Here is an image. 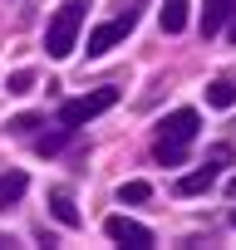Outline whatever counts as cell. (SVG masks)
Returning a JSON list of instances; mask_svg holds the SVG:
<instances>
[{
    "instance_id": "cell-7",
    "label": "cell",
    "mask_w": 236,
    "mask_h": 250,
    "mask_svg": "<svg viewBox=\"0 0 236 250\" xmlns=\"http://www.w3.org/2000/svg\"><path fill=\"white\" fill-rule=\"evenodd\" d=\"M236 15V0H207V10H202V35H221V25Z\"/></svg>"
},
{
    "instance_id": "cell-12",
    "label": "cell",
    "mask_w": 236,
    "mask_h": 250,
    "mask_svg": "<svg viewBox=\"0 0 236 250\" xmlns=\"http://www.w3.org/2000/svg\"><path fill=\"white\" fill-rule=\"evenodd\" d=\"M148 196H153L148 182H123V187H118V201H123V206H128V201L138 206V201H148Z\"/></svg>"
},
{
    "instance_id": "cell-5",
    "label": "cell",
    "mask_w": 236,
    "mask_h": 250,
    "mask_svg": "<svg viewBox=\"0 0 236 250\" xmlns=\"http://www.w3.org/2000/svg\"><path fill=\"white\" fill-rule=\"evenodd\" d=\"M226 162H231V147H226V143H216V147L207 152V167H197V172L177 177V196H202V191H212Z\"/></svg>"
},
{
    "instance_id": "cell-19",
    "label": "cell",
    "mask_w": 236,
    "mask_h": 250,
    "mask_svg": "<svg viewBox=\"0 0 236 250\" xmlns=\"http://www.w3.org/2000/svg\"><path fill=\"white\" fill-rule=\"evenodd\" d=\"M231 226H236V211H231Z\"/></svg>"
},
{
    "instance_id": "cell-17",
    "label": "cell",
    "mask_w": 236,
    "mask_h": 250,
    "mask_svg": "<svg viewBox=\"0 0 236 250\" xmlns=\"http://www.w3.org/2000/svg\"><path fill=\"white\" fill-rule=\"evenodd\" d=\"M226 191H231V196H236V177H231V182H226Z\"/></svg>"
},
{
    "instance_id": "cell-11",
    "label": "cell",
    "mask_w": 236,
    "mask_h": 250,
    "mask_svg": "<svg viewBox=\"0 0 236 250\" xmlns=\"http://www.w3.org/2000/svg\"><path fill=\"white\" fill-rule=\"evenodd\" d=\"M207 103H212V108H231V103H236V83H231V79L207 83Z\"/></svg>"
},
{
    "instance_id": "cell-6",
    "label": "cell",
    "mask_w": 236,
    "mask_h": 250,
    "mask_svg": "<svg viewBox=\"0 0 236 250\" xmlns=\"http://www.w3.org/2000/svg\"><path fill=\"white\" fill-rule=\"evenodd\" d=\"M103 230H108V240L133 245V250H148V245H153V230H148L143 221H133V216H108V221H103Z\"/></svg>"
},
{
    "instance_id": "cell-3",
    "label": "cell",
    "mask_w": 236,
    "mask_h": 250,
    "mask_svg": "<svg viewBox=\"0 0 236 250\" xmlns=\"http://www.w3.org/2000/svg\"><path fill=\"white\" fill-rule=\"evenodd\" d=\"M138 5H143V0H118V15L89 30V59L108 54L113 44H123V40L133 35V25H138Z\"/></svg>"
},
{
    "instance_id": "cell-10",
    "label": "cell",
    "mask_w": 236,
    "mask_h": 250,
    "mask_svg": "<svg viewBox=\"0 0 236 250\" xmlns=\"http://www.w3.org/2000/svg\"><path fill=\"white\" fill-rule=\"evenodd\" d=\"M158 20H163V35H182L187 30V0H163Z\"/></svg>"
},
{
    "instance_id": "cell-15",
    "label": "cell",
    "mask_w": 236,
    "mask_h": 250,
    "mask_svg": "<svg viewBox=\"0 0 236 250\" xmlns=\"http://www.w3.org/2000/svg\"><path fill=\"white\" fill-rule=\"evenodd\" d=\"M35 128H40V118H35V113H25V118L10 123V133H35Z\"/></svg>"
},
{
    "instance_id": "cell-16",
    "label": "cell",
    "mask_w": 236,
    "mask_h": 250,
    "mask_svg": "<svg viewBox=\"0 0 236 250\" xmlns=\"http://www.w3.org/2000/svg\"><path fill=\"white\" fill-rule=\"evenodd\" d=\"M221 30H226V35H231V44H236V15H231V20H226Z\"/></svg>"
},
{
    "instance_id": "cell-4",
    "label": "cell",
    "mask_w": 236,
    "mask_h": 250,
    "mask_svg": "<svg viewBox=\"0 0 236 250\" xmlns=\"http://www.w3.org/2000/svg\"><path fill=\"white\" fill-rule=\"evenodd\" d=\"M118 103V88H94V93H79V98H69L64 108H59V123L64 128H84V123H94L98 113H108Z\"/></svg>"
},
{
    "instance_id": "cell-18",
    "label": "cell",
    "mask_w": 236,
    "mask_h": 250,
    "mask_svg": "<svg viewBox=\"0 0 236 250\" xmlns=\"http://www.w3.org/2000/svg\"><path fill=\"white\" fill-rule=\"evenodd\" d=\"M0 245H15V240H10V235H0Z\"/></svg>"
},
{
    "instance_id": "cell-13",
    "label": "cell",
    "mask_w": 236,
    "mask_h": 250,
    "mask_svg": "<svg viewBox=\"0 0 236 250\" xmlns=\"http://www.w3.org/2000/svg\"><path fill=\"white\" fill-rule=\"evenodd\" d=\"M30 88H35V74L30 69H15L10 74V93H30Z\"/></svg>"
},
{
    "instance_id": "cell-1",
    "label": "cell",
    "mask_w": 236,
    "mask_h": 250,
    "mask_svg": "<svg viewBox=\"0 0 236 250\" xmlns=\"http://www.w3.org/2000/svg\"><path fill=\"white\" fill-rule=\"evenodd\" d=\"M197 128H202L197 108H177V113H167V118L158 123V143H153V157H158L163 167H182V162H187V147L197 143Z\"/></svg>"
},
{
    "instance_id": "cell-8",
    "label": "cell",
    "mask_w": 236,
    "mask_h": 250,
    "mask_svg": "<svg viewBox=\"0 0 236 250\" xmlns=\"http://www.w3.org/2000/svg\"><path fill=\"white\" fill-rule=\"evenodd\" d=\"M49 211H54V221H59V226H69V230L84 221V216H79V206H74V196H69V187H54V191H49Z\"/></svg>"
},
{
    "instance_id": "cell-9",
    "label": "cell",
    "mask_w": 236,
    "mask_h": 250,
    "mask_svg": "<svg viewBox=\"0 0 236 250\" xmlns=\"http://www.w3.org/2000/svg\"><path fill=\"white\" fill-rule=\"evenodd\" d=\"M25 191H30V177H25V172H5V177H0V211L20 206Z\"/></svg>"
},
{
    "instance_id": "cell-14",
    "label": "cell",
    "mask_w": 236,
    "mask_h": 250,
    "mask_svg": "<svg viewBox=\"0 0 236 250\" xmlns=\"http://www.w3.org/2000/svg\"><path fill=\"white\" fill-rule=\"evenodd\" d=\"M69 138H74V128H64V133H49V138H40V152H59Z\"/></svg>"
},
{
    "instance_id": "cell-2",
    "label": "cell",
    "mask_w": 236,
    "mask_h": 250,
    "mask_svg": "<svg viewBox=\"0 0 236 250\" xmlns=\"http://www.w3.org/2000/svg\"><path fill=\"white\" fill-rule=\"evenodd\" d=\"M84 15H89V0H64V5L49 15V30H45L49 59H69V54H74L79 30H84Z\"/></svg>"
}]
</instances>
